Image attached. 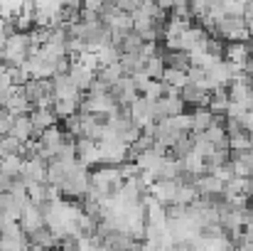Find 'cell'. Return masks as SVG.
<instances>
[{
  "label": "cell",
  "instance_id": "obj_1",
  "mask_svg": "<svg viewBox=\"0 0 253 251\" xmlns=\"http://www.w3.org/2000/svg\"><path fill=\"white\" fill-rule=\"evenodd\" d=\"M179 96H182V101H184L187 106H192V108L209 106V101H211V91H209L207 86L192 84V82H187L182 89H179Z\"/></svg>",
  "mask_w": 253,
  "mask_h": 251
},
{
  "label": "cell",
  "instance_id": "obj_2",
  "mask_svg": "<svg viewBox=\"0 0 253 251\" xmlns=\"http://www.w3.org/2000/svg\"><path fill=\"white\" fill-rule=\"evenodd\" d=\"M251 54H253V42H226V62L246 69L251 64Z\"/></svg>",
  "mask_w": 253,
  "mask_h": 251
},
{
  "label": "cell",
  "instance_id": "obj_3",
  "mask_svg": "<svg viewBox=\"0 0 253 251\" xmlns=\"http://www.w3.org/2000/svg\"><path fill=\"white\" fill-rule=\"evenodd\" d=\"M30 118H32V126H35L37 136H40L42 131H47V128H52V126L59 123V116H57L54 106H35V108L30 111Z\"/></svg>",
  "mask_w": 253,
  "mask_h": 251
},
{
  "label": "cell",
  "instance_id": "obj_4",
  "mask_svg": "<svg viewBox=\"0 0 253 251\" xmlns=\"http://www.w3.org/2000/svg\"><path fill=\"white\" fill-rule=\"evenodd\" d=\"M184 101H182V96H163L160 101H155V118L158 121H163V118H174V116H179V113H184Z\"/></svg>",
  "mask_w": 253,
  "mask_h": 251
},
{
  "label": "cell",
  "instance_id": "obj_5",
  "mask_svg": "<svg viewBox=\"0 0 253 251\" xmlns=\"http://www.w3.org/2000/svg\"><path fill=\"white\" fill-rule=\"evenodd\" d=\"M69 77H72V82L79 86V91H88L91 84L96 82V69L84 64L82 59H74L72 62V69H69Z\"/></svg>",
  "mask_w": 253,
  "mask_h": 251
},
{
  "label": "cell",
  "instance_id": "obj_6",
  "mask_svg": "<svg viewBox=\"0 0 253 251\" xmlns=\"http://www.w3.org/2000/svg\"><path fill=\"white\" fill-rule=\"evenodd\" d=\"M77 160H79L84 167L101 165L98 143H96V141H88V138H79V141H77Z\"/></svg>",
  "mask_w": 253,
  "mask_h": 251
},
{
  "label": "cell",
  "instance_id": "obj_7",
  "mask_svg": "<svg viewBox=\"0 0 253 251\" xmlns=\"http://www.w3.org/2000/svg\"><path fill=\"white\" fill-rule=\"evenodd\" d=\"M10 136H15V138L22 141V143H30V141L37 138V131H35V126H32L30 113H25V116H15V123H12Z\"/></svg>",
  "mask_w": 253,
  "mask_h": 251
},
{
  "label": "cell",
  "instance_id": "obj_8",
  "mask_svg": "<svg viewBox=\"0 0 253 251\" xmlns=\"http://www.w3.org/2000/svg\"><path fill=\"white\" fill-rule=\"evenodd\" d=\"M165 62L168 69H179V72H187L192 67V54L184 52V50H168L165 47V54L160 57Z\"/></svg>",
  "mask_w": 253,
  "mask_h": 251
},
{
  "label": "cell",
  "instance_id": "obj_9",
  "mask_svg": "<svg viewBox=\"0 0 253 251\" xmlns=\"http://www.w3.org/2000/svg\"><path fill=\"white\" fill-rule=\"evenodd\" d=\"M145 62L148 59L143 54H121V59H118L126 77H145Z\"/></svg>",
  "mask_w": 253,
  "mask_h": 251
},
{
  "label": "cell",
  "instance_id": "obj_10",
  "mask_svg": "<svg viewBox=\"0 0 253 251\" xmlns=\"http://www.w3.org/2000/svg\"><path fill=\"white\" fill-rule=\"evenodd\" d=\"M165 62L160 59V57H150L148 62H145V77L148 79H153V82H163V77H165Z\"/></svg>",
  "mask_w": 253,
  "mask_h": 251
},
{
  "label": "cell",
  "instance_id": "obj_11",
  "mask_svg": "<svg viewBox=\"0 0 253 251\" xmlns=\"http://www.w3.org/2000/svg\"><path fill=\"white\" fill-rule=\"evenodd\" d=\"M163 82L168 84V86L182 89V86L189 82V79H187V72H179V69H165V77H163Z\"/></svg>",
  "mask_w": 253,
  "mask_h": 251
},
{
  "label": "cell",
  "instance_id": "obj_12",
  "mask_svg": "<svg viewBox=\"0 0 253 251\" xmlns=\"http://www.w3.org/2000/svg\"><path fill=\"white\" fill-rule=\"evenodd\" d=\"M25 251H32V249H25Z\"/></svg>",
  "mask_w": 253,
  "mask_h": 251
}]
</instances>
